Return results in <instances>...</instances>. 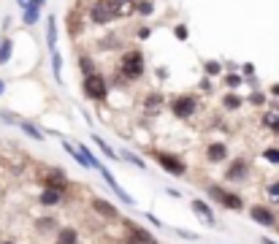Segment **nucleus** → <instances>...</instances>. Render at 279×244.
I'll return each instance as SVG.
<instances>
[{
  "label": "nucleus",
  "mask_w": 279,
  "mask_h": 244,
  "mask_svg": "<svg viewBox=\"0 0 279 244\" xmlns=\"http://www.w3.org/2000/svg\"><path fill=\"white\" fill-rule=\"evenodd\" d=\"M122 73L128 79H138L141 73H144V57H141V52H128L122 57Z\"/></svg>",
  "instance_id": "nucleus-1"
},
{
  "label": "nucleus",
  "mask_w": 279,
  "mask_h": 244,
  "mask_svg": "<svg viewBox=\"0 0 279 244\" xmlns=\"http://www.w3.org/2000/svg\"><path fill=\"white\" fill-rule=\"evenodd\" d=\"M84 92H87V98H92V100H103L106 95H109L106 82H103V76H98V73L84 76Z\"/></svg>",
  "instance_id": "nucleus-2"
},
{
  "label": "nucleus",
  "mask_w": 279,
  "mask_h": 244,
  "mask_svg": "<svg viewBox=\"0 0 279 244\" xmlns=\"http://www.w3.org/2000/svg\"><path fill=\"white\" fill-rule=\"evenodd\" d=\"M155 160H157L163 168H166L168 174H174V176H182V174L187 171V166L182 163L176 155H168V152H155Z\"/></svg>",
  "instance_id": "nucleus-3"
},
{
  "label": "nucleus",
  "mask_w": 279,
  "mask_h": 244,
  "mask_svg": "<svg viewBox=\"0 0 279 244\" xmlns=\"http://www.w3.org/2000/svg\"><path fill=\"white\" fill-rule=\"evenodd\" d=\"M211 195L223 204V206H228V209H233V212H238V209H244V201L238 198L236 193H228V190H223V187H211Z\"/></svg>",
  "instance_id": "nucleus-4"
},
{
  "label": "nucleus",
  "mask_w": 279,
  "mask_h": 244,
  "mask_svg": "<svg viewBox=\"0 0 279 244\" xmlns=\"http://www.w3.org/2000/svg\"><path fill=\"white\" fill-rule=\"evenodd\" d=\"M249 214H252V220L257 225H263V228H276V214L271 209H266V206H252Z\"/></svg>",
  "instance_id": "nucleus-5"
},
{
  "label": "nucleus",
  "mask_w": 279,
  "mask_h": 244,
  "mask_svg": "<svg viewBox=\"0 0 279 244\" xmlns=\"http://www.w3.org/2000/svg\"><path fill=\"white\" fill-rule=\"evenodd\" d=\"M90 16H92V22L106 25V22H111L117 14H114V8H111L109 3H95V6L90 8Z\"/></svg>",
  "instance_id": "nucleus-6"
},
{
  "label": "nucleus",
  "mask_w": 279,
  "mask_h": 244,
  "mask_svg": "<svg viewBox=\"0 0 279 244\" xmlns=\"http://www.w3.org/2000/svg\"><path fill=\"white\" fill-rule=\"evenodd\" d=\"M192 111H195V98H190V95H182L174 100V114L176 117H192Z\"/></svg>",
  "instance_id": "nucleus-7"
},
{
  "label": "nucleus",
  "mask_w": 279,
  "mask_h": 244,
  "mask_svg": "<svg viewBox=\"0 0 279 244\" xmlns=\"http://www.w3.org/2000/svg\"><path fill=\"white\" fill-rule=\"evenodd\" d=\"M125 244H157V241L152 239L144 228H136V225H133L130 233H128V241H125Z\"/></svg>",
  "instance_id": "nucleus-8"
},
{
  "label": "nucleus",
  "mask_w": 279,
  "mask_h": 244,
  "mask_svg": "<svg viewBox=\"0 0 279 244\" xmlns=\"http://www.w3.org/2000/svg\"><path fill=\"white\" fill-rule=\"evenodd\" d=\"M92 209L98 212V214H103V217H109V220H117V217H119V214H117V209H114L111 204L101 201V198H95V201H92Z\"/></svg>",
  "instance_id": "nucleus-9"
},
{
  "label": "nucleus",
  "mask_w": 279,
  "mask_h": 244,
  "mask_svg": "<svg viewBox=\"0 0 279 244\" xmlns=\"http://www.w3.org/2000/svg\"><path fill=\"white\" fill-rule=\"evenodd\" d=\"M225 155H228L225 144H211V147L206 149V157H209V163H223V160H225Z\"/></svg>",
  "instance_id": "nucleus-10"
},
{
  "label": "nucleus",
  "mask_w": 279,
  "mask_h": 244,
  "mask_svg": "<svg viewBox=\"0 0 279 244\" xmlns=\"http://www.w3.org/2000/svg\"><path fill=\"white\" fill-rule=\"evenodd\" d=\"M101 171H103V176H106V182H109V187H111V190H114V193H117V195H119V198H122L125 204H133V198H130V195H128V193H125V190H122V187H119L117 182H114V176H111L109 171H106V168H103V166H101Z\"/></svg>",
  "instance_id": "nucleus-11"
},
{
  "label": "nucleus",
  "mask_w": 279,
  "mask_h": 244,
  "mask_svg": "<svg viewBox=\"0 0 279 244\" xmlns=\"http://www.w3.org/2000/svg\"><path fill=\"white\" fill-rule=\"evenodd\" d=\"M192 212H195L198 217H204L209 225H214V214H211V209H209L204 201H192Z\"/></svg>",
  "instance_id": "nucleus-12"
},
{
  "label": "nucleus",
  "mask_w": 279,
  "mask_h": 244,
  "mask_svg": "<svg viewBox=\"0 0 279 244\" xmlns=\"http://www.w3.org/2000/svg\"><path fill=\"white\" fill-rule=\"evenodd\" d=\"M109 6L114 8V14H130L133 8H136L133 0H109Z\"/></svg>",
  "instance_id": "nucleus-13"
},
{
  "label": "nucleus",
  "mask_w": 279,
  "mask_h": 244,
  "mask_svg": "<svg viewBox=\"0 0 279 244\" xmlns=\"http://www.w3.org/2000/svg\"><path fill=\"white\" fill-rule=\"evenodd\" d=\"M242 176H247V163L236 160L233 166H230V171H228V179H242Z\"/></svg>",
  "instance_id": "nucleus-14"
},
{
  "label": "nucleus",
  "mask_w": 279,
  "mask_h": 244,
  "mask_svg": "<svg viewBox=\"0 0 279 244\" xmlns=\"http://www.w3.org/2000/svg\"><path fill=\"white\" fill-rule=\"evenodd\" d=\"M57 201H60V190H52V187H49V190H44V195H41L44 206H54Z\"/></svg>",
  "instance_id": "nucleus-15"
},
{
  "label": "nucleus",
  "mask_w": 279,
  "mask_h": 244,
  "mask_svg": "<svg viewBox=\"0 0 279 244\" xmlns=\"http://www.w3.org/2000/svg\"><path fill=\"white\" fill-rule=\"evenodd\" d=\"M46 187H52V190H65V182H63V174L52 171V179L46 176Z\"/></svg>",
  "instance_id": "nucleus-16"
},
{
  "label": "nucleus",
  "mask_w": 279,
  "mask_h": 244,
  "mask_svg": "<svg viewBox=\"0 0 279 244\" xmlns=\"http://www.w3.org/2000/svg\"><path fill=\"white\" fill-rule=\"evenodd\" d=\"M57 244H76V231L73 228H63L60 236H57Z\"/></svg>",
  "instance_id": "nucleus-17"
},
{
  "label": "nucleus",
  "mask_w": 279,
  "mask_h": 244,
  "mask_svg": "<svg viewBox=\"0 0 279 244\" xmlns=\"http://www.w3.org/2000/svg\"><path fill=\"white\" fill-rule=\"evenodd\" d=\"M35 19H38V3H30L25 8V22L27 25H35Z\"/></svg>",
  "instance_id": "nucleus-18"
},
{
  "label": "nucleus",
  "mask_w": 279,
  "mask_h": 244,
  "mask_svg": "<svg viewBox=\"0 0 279 244\" xmlns=\"http://www.w3.org/2000/svg\"><path fill=\"white\" fill-rule=\"evenodd\" d=\"M263 157H266V160L268 163H274V166H279V149H266V152H263Z\"/></svg>",
  "instance_id": "nucleus-19"
},
{
  "label": "nucleus",
  "mask_w": 279,
  "mask_h": 244,
  "mask_svg": "<svg viewBox=\"0 0 279 244\" xmlns=\"http://www.w3.org/2000/svg\"><path fill=\"white\" fill-rule=\"evenodd\" d=\"M46 41H49V49L54 52V19L49 16V30H46Z\"/></svg>",
  "instance_id": "nucleus-20"
},
{
  "label": "nucleus",
  "mask_w": 279,
  "mask_h": 244,
  "mask_svg": "<svg viewBox=\"0 0 279 244\" xmlns=\"http://www.w3.org/2000/svg\"><path fill=\"white\" fill-rule=\"evenodd\" d=\"M92 141H95V144H98V147L103 149V155H109V157H117V155H114V149H111V147H106V144H103V138H98V136H92Z\"/></svg>",
  "instance_id": "nucleus-21"
},
{
  "label": "nucleus",
  "mask_w": 279,
  "mask_h": 244,
  "mask_svg": "<svg viewBox=\"0 0 279 244\" xmlns=\"http://www.w3.org/2000/svg\"><path fill=\"white\" fill-rule=\"evenodd\" d=\"M8 54H11V41H6L3 46H0V63H6Z\"/></svg>",
  "instance_id": "nucleus-22"
},
{
  "label": "nucleus",
  "mask_w": 279,
  "mask_h": 244,
  "mask_svg": "<svg viewBox=\"0 0 279 244\" xmlns=\"http://www.w3.org/2000/svg\"><path fill=\"white\" fill-rule=\"evenodd\" d=\"M22 130H25V133H30L33 138H38V141H41V133H38V130H35L33 125H27V122H22Z\"/></svg>",
  "instance_id": "nucleus-23"
},
{
  "label": "nucleus",
  "mask_w": 279,
  "mask_h": 244,
  "mask_svg": "<svg viewBox=\"0 0 279 244\" xmlns=\"http://www.w3.org/2000/svg\"><path fill=\"white\" fill-rule=\"evenodd\" d=\"M238 103H242L238 98H225V106H228V109H238Z\"/></svg>",
  "instance_id": "nucleus-24"
},
{
  "label": "nucleus",
  "mask_w": 279,
  "mask_h": 244,
  "mask_svg": "<svg viewBox=\"0 0 279 244\" xmlns=\"http://www.w3.org/2000/svg\"><path fill=\"white\" fill-rule=\"evenodd\" d=\"M266 122L271 125V130H274V133H279V117H276V119H274V117H268Z\"/></svg>",
  "instance_id": "nucleus-25"
},
{
  "label": "nucleus",
  "mask_w": 279,
  "mask_h": 244,
  "mask_svg": "<svg viewBox=\"0 0 279 244\" xmlns=\"http://www.w3.org/2000/svg\"><path fill=\"white\" fill-rule=\"evenodd\" d=\"M268 195H279V182H274V185H268Z\"/></svg>",
  "instance_id": "nucleus-26"
},
{
  "label": "nucleus",
  "mask_w": 279,
  "mask_h": 244,
  "mask_svg": "<svg viewBox=\"0 0 279 244\" xmlns=\"http://www.w3.org/2000/svg\"><path fill=\"white\" fill-rule=\"evenodd\" d=\"M138 11H141V14H149V11H152V6H149V3H141V6H138Z\"/></svg>",
  "instance_id": "nucleus-27"
},
{
  "label": "nucleus",
  "mask_w": 279,
  "mask_h": 244,
  "mask_svg": "<svg viewBox=\"0 0 279 244\" xmlns=\"http://www.w3.org/2000/svg\"><path fill=\"white\" fill-rule=\"evenodd\" d=\"M206 68H209V73H217V71H220V65H217V63H209Z\"/></svg>",
  "instance_id": "nucleus-28"
},
{
  "label": "nucleus",
  "mask_w": 279,
  "mask_h": 244,
  "mask_svg": "<svg viewBox=\"0 0 279 244\" xmlns=\"http://www.w3.org/2000/svg\"><path fill=\"white\" fill-rule=\"evenodd\" d=\"M263 244H276V241H271V239H263Z\"/></svg>",
  "instance_id": "nucleus-29"
},
{
  "label": "nucleus",
  "mask_w": 279,
  "mask_h": 244,
  "mask_svg": "<svg viewBox=\"0 0 279 244\" xmlns=\"http://www.w3.org/2000/svg\"><path fill=\"white\" fill-rule=\"evenodd\" d=\"M33 3H38V6H41V3H44V0H33Z\"/></svg>",
  "instance_id": "nucleus-30"
},
{
  "label": "nucleus",
  "mask_w": 279,
  "mask_h": 244,
  "mask_svg": "<svg viewBox=\"0 0 279 244\" xmlns=\"http://www.w3.org/2000/svg\"><path fill=\"white\" fill-rule=\"evenodd\" d=\"M0 244H14V241H0Z\"/></svg>",
  "instance_id": "nucleus-31"
},
{
  "label": "nucleus",
  "mask_w": 279,
  "mask_h": 244,
  "mask_svg": "<svg viewBox=\"0 0 279 244\" xmlns=\"http://www.w3.org/2000/svg\"><path fill=\"white\" fill-rule=\"evenodd\" d=\"M0 92H3V82H0Z\"/></svg>",
  "instance_id": "nucleus-32"
}]
</instances>
